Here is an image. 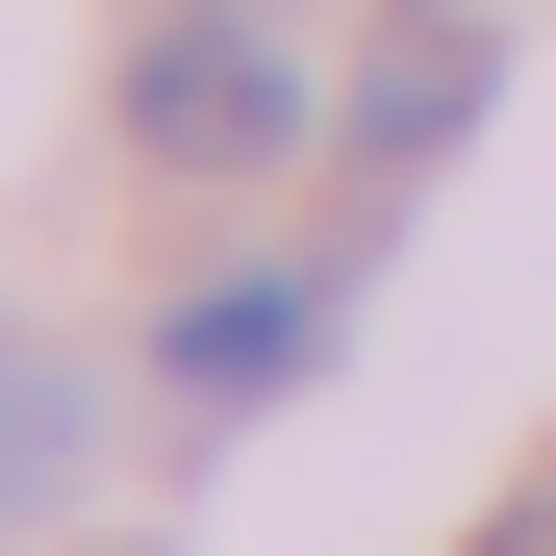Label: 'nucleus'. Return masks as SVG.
<instances>
[{
	"instance_id": "nucleus-5",
	"label": "nucleus",
	"mask_w": 556,
	"mask_h": 556,
	"mask_svg": "<svg viewBox=\"0 0 556 556\" xmlns=\"http://www.w3.org/2000/svg\"><path fill=\"white\" fill-rule=\"evenodd\" d=\"M481 556H556V481H531V506H506V531H481Z\"/></svg>"
},
{
	"instance_id": "nucleus-1",
	"label": "nucleus",
	"mask_w": 556,
	"mask_h": 556,
	"mask_svg": "<svg viewBox=\"0 0 556 556\" xmlns=\"http://www.w3.org/2000/svg\"><path fill=\"white\" fill-rule=\"evenodd\" d=\"M127 127H152L177 177H253V152H304V51H278L253 0H177V26L127 51Z\"/></svg>"
},
{
	"instance_id": "nucleus-4",
	"label": "nucleus",
	"mask_w": 556,
	"mask_h": 556,
	"mask_svg": "<svg viewBox=\"0 0 556 556\" xmlns=\"http://www.w3.org/2000/svg\"><path fill=\"white\" fill-rule=\"evenodd\" d=\"M76 455H102L76 354H51V329H0V531H26V506H76Z\"/></svg>"
},
{
	"instance_id": "nucleus-2",
	"label": "nucleus",
	"mask_w": 556,
	"mask_h": 556,
	"mask_svg": "<svg viewBox=\"0 0 556 556\" xmlns=\"http://www.w3.org/2000/svg\"><path fill=\"white\" fill-rule=\"evenodd\" d=\"M481 102H506V51L455 26V0H405V26L354 51V152H455V127H481Z\"/></svg>"
},
{
	"instance_id": "nucleus-3",
	"label": "nucleus",
	"mask_w": 556,
	"mask_h": 556,
	"mask_svg": "<svg viewBox=\"0 0 556 556\" xmlns=\"http://www.w3.org/2000/svg\"><path fill=\"white\" fill-rule=\"evenodd\" d=\"M304 354H329V278H203V304H177V380L203 405H278Z\"/></svg>"
}]
</instances>
